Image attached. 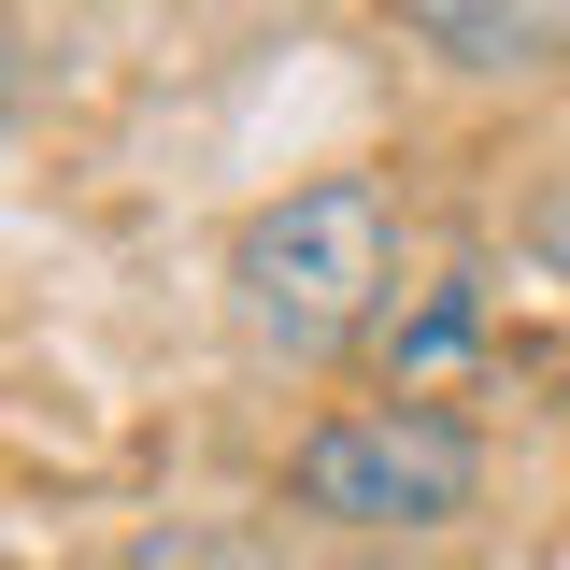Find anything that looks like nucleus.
Masks as SVG:
<instances>
[{
	"mask_svg": "<svg viewBox=\"0 0 570 570\" xmlns=\"http://www.w3.org/2000/svg\"><path fill=\"white\" fill-rule=\"evenodd\" d=\"M385 285H400V200L371 171H314L228 228V328L272 371H328L385 328Z\"/></svg>",
	"mask_w": 570,
	"mask_h": 570,
	"instance_id": "obj_1",
	"label": "nucleus"
},
{
	"mask_svg": "<svg viewBox=\"0 0 570 570\" xmlns=\"http://www.w3.org/2000/svg\"><path fill=\"white\" fill-rule=\"evenodd\" d=\"M400 43L442 58V71H471V86H528V71L570 58V14H557V0H414Z\"/></svg>",
	"mask_w": 570,
	"mask_h": 570,
	"instance_id": "obj_3",
	"label": "nucleus"
},
{
	"mask_svg": "<svg viewBox=\"0 0 570 570\" xmlns=\"http://www.w3.org/2000/svg\"><path fill=\"white\" fill-rule=\"evenodd\" d=\"M343 570H400V557H343Z\"/></svg>",
	"mask_w": 570,
	"mask_h": 570,
	"instance_id": "obj_6",
	"label": "nucleus"
},
{
	"mask_svg": "<svg viewBox=\"0 0 570 570\" xmlns=\"http://www.w3.org/2000/svg\"><path fill=\"white\" fill-rule=\"evenodd\" d=\"M456 343H471V285H442V299H428L414 328H385V356H400V371H442Z\"/></svg>",
	"mask_w": 570,
	"mask_h": 570,
	"instance_id": "obj_4",
	"label": "nucleus"
},
{
	"mask_svg": "<svg viewBox=\"0 0 570 570\" xmlns=\"http://www.w3.org/2000/svg\"><path fill=\"white\" fill-rule=\"evenodd\" d=\"M471 499H485V428L456 400H343L285 442V513L328 542H371V557L456 528Z\"/></svg>",
	"mask_w": 570,
	"mask_h": 570,
	"instance_id": "obj_2",
	"label": "nucleus"
},
{
	"mask_svg": "<svg viewBox=\"0 0 570 570\" xmlns=\"http://www.w3.org/2000/svg\"><path fill=\"white\" fill-rule=\"evenodd\" d=\"M542 257L570 272V142H557V186H542Z\"/></svg>",
	"mask_w": 570,
	"mask_h": 570,
	"instance_id": "obj_5",
	"label": "nucleus"
}]
</instances>
